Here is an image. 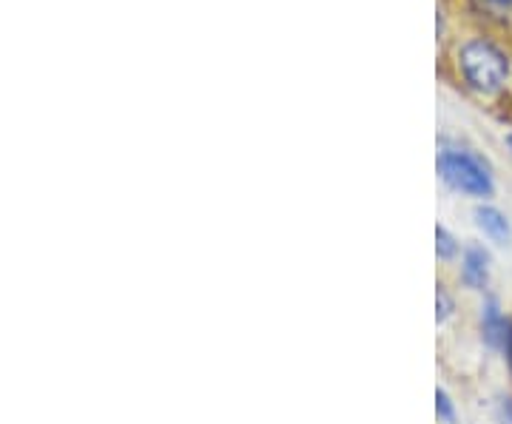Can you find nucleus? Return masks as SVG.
<instances>
[{"label":"nucleus","instance_id":"obj_1","mask_svg":"<svg viewBox=\"0 0 512 424\" xmlns=\"http://www.w3.org/2000/svg\"><path fill=\"white\" fill-rule=\"evenodd\" d=\"M456 69L467 89L476 94H498L512 74L510 55L490 37H470L456 49Z\"/></svg>","mask_w":512,"mask_h":424},{"label":"nucleus","instance_id":"obj_2","mask_svg":"<svg viewBox=\"0 0 512 424\" xmlns=\"http://www.w3.org/2000/svg\"><path fill=\"white\" fill-rule=\"evenodd\" d=\"M439 177L458 194L487 200L495 194L493 171L487 166V160H481L476 151L467 148H441L436 157Z\"/></svg>","mask_w":512,"mask_h":424},{"label":"nucleus","instance_id":"obj_3","mask_svg":"<svg viewBox=\"0 0 512 424\" xmlns=\"http://www.w3.org/2000/svg\"><path fill=\"white\" fill-rule=\"evenodd\" d=\"M510 322L512 319H507V316L501 314L498 299H495V296H487L484 305H481V331H484V342H487L490 348H495V351L504 348L507 331H510Z\"/></svg>","mask_w":512,"mask_h":424},{"label":"nucleus","instance_id":"obj_4","mask_svg":"<svg viewBox=\"0 0 512 424\" xmlns=\"http://www.w3.org/2000/svg\"><path fill=\"white\" fill-rule=\"evenodd\" d=\"M461 282L473 291H484L490 282V254L481 245H470L461 257Z\"/></svg>","mask_w":512,"mask_h":424},{"label":"nucleus","instance_id":"obj_5","mask_svg":"<svg viewBox=\"0 0 512 424\" xmlns=\"http://www.w3.org/2000/svg\"><path fill=\"white\" fill-rule=\"evenodd\" d=\"M476 225L484 231V237H490L498 245H507L512 240V225L507 214L495 205H478L476 208Z\"/></svg>","mask_w":512,"mask_h":424},{"label":"nucleus","instance_id":"obj_6","mask_svg":"<svg viewBox=\"0 0 512 424\" xmlns=\"http://www.w3.org/2000/svg\"><path fill=\"white\" fill-rule=\"evenodd\" d=\"M436 254H439V259H444V262H450V259L458 257L456 237H453L444 225L436 228Z\"/></svg>","mask_w":512,"mask_h":424},{"label":"nucleus","instance_id":"obj_7","mask_svg":"<svg viewBox=\"0 0 512 424\" xmlns=\"http://www.w3.org/2000/svg\"><path fill=\"white\" fill-rule=\"evenodd\" d=\"M436 413H439V419L444 424L456 422V410H453V402H450V396L444 390H436Z\"/></svg>","mask_w":512,"mask_h":424},{"label":"nucleus","instance_id":"obj_8","mask_svg":"<svg viewBox=\"0 0 512 424\" xmlns=\"http://www.w3.org/2000/svg\"><path fill=\"white\" fill-rule=\"evenodd\" d=\"M450 314H453V299H450V294L439 285V291H436V319H439V322H447Z\"/></svg>","mask_w":512,"mask_h":424},{"label":"nucleus","instance_id":"obj_9","mask_svg":"<svg viewBox=\"0 0 512 424\" xmlns=\"http://www.w3.org/2000/svg\"><path fill=\"white\" fill-rule=\"evenodd\" d=\"M498 422L512 424V399L510 396H501V399H498Z\"/></svg>","mask_w":512,"mask_h":424},{"label":"nucleus","instance_id":"obj_10","mask_svg":"<svg viewBox=\"0 0 512 424\" xmlns=\"http://www.w3.org/2000/svg\"><path fill=\"white\" fill-rule=\"evenodd\" d=\"M501 351H504V356H507V365H510L512 370V322H510V331H507V342H504V348H501Z\"/></svg>","mask_w":512,"mask_h":424},{"label":"nucleus","instance_id":"obj_11","mask_svg":"<svg viewBox=\"0 0 512 424\" xmlns=\"http://www.w3.org/2000/svg\"><path fill=\"white\" fill-rule=\"evenodd\" d=\"M495 6H501V9H512V0H493Z\"/></svg>","mask_w":512,"mask_h":424},{"label":"nucleus","instance_id":"obj_12","mask_svg":"<svg viewBox=\"0 0 512 424\" xmlns=\"http://www.w3.org/2000/svg\"><path fill=\"white\" fill-rule=\"evenodd\" d=\"M504 143H507V148H510V151H512V131H510V134H507V140H504Z\"/></svg>","mask_w":512,"mask_h":424}]
</instances>
